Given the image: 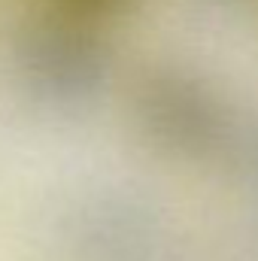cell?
Wrapping results in <instances>:
<instances>
[{
	"mask_svg": "<svg viewBox=\"0 0 258 261\" xmlns=\"http://www.w3.org/2000/svg\"><path fill=\"white\" fill-rule=\"evenodd\" d=\"M0 73L12 97L31 113L79 119L110 94L116 49L104 24L46 3L6 28Z\"/></svg>",
	"mask_w": 258,
	"mask_h": 261,
	"instance_id": "6da1fadb",
	"label": "cell"
},
{
	"mask_svg": "<svg viewBox=\"0 0 258 261\" xmlns=\"http://www.w3.org/2000/svg\"><path fill=\"white\" fill-rule=\"evenodd\" d=\"M128 119L143 146L179 164L213 161L237 137L228 97L183 64L143 67L128 88Z\"/></svg>",
	"mask_w": 258,
	"mask_h": 261,
	"instance_id": "7a4b0ae2",
	"label": "cell"
},
{
	"mask_svg": "<svg viewBox=\"0 0 258 261\" xmlns=\"http://www.w3.org/2000/svg\"><path fill=\"white\" fill-rule=\"evenodd\" d=\"M46 3L64 9V12H73V15H79V18L107 24V21H113V18L131 12L137 0H46Z\"/></svg>",
	"mask_w": 258,
	"mask_h": 261,
	"instance_id": "3957f363",
	"label": "cell"
}]
</instances>
